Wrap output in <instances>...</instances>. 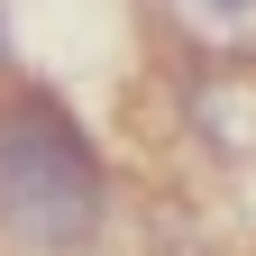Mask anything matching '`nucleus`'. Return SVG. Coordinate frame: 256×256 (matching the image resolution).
I'll return each instance as SVG.
<instances>
[{
  "label": "nucleus",
  "mask_w": 256,
  "mask_h": 256,
  "mask_svg": "<svg viewBox=\"0 0 256 256\" xmlns=\"http://www.w3.org/2000/svg\"><path fill=\"white\" fill-rule=\"evenodd\" d=\"M110 229V165L74 101L46 82H0V247L92 256Z\"/></svg>",
  "instance_id": "nucleus-1"
},
{
  "label": "nucleus",
  "mask_w": 256,
  "mask_h": 256,
  "mask_svg": "<svg viewBox=\"0 0 256 256\" xmlns=\"http://www.w3.org/2000/svg\"><path fill=\"white\" fill-rule=\"evenodd\" d=\"M156 18L210 64H256V0H156Z\"/></svg>",
  "instance_id": "nucleus-2"
},
{
  "label": "nucleus",
  "mask_w": 256,
  "mask_h": 256,
  "mask_svg": "<svg viewBox=\"0 0 256 256\" xmlns=\"http://www.w3.org/2000/svg\"><path fill=\"white\" fill-rule=\"evenodd\" d=\"M183 110H192V128H202L229 165H256V82L210 74V82H192V92H183Z\"/></svg>",
  "instance_id": "nucleus-3"
}]
</instances>
